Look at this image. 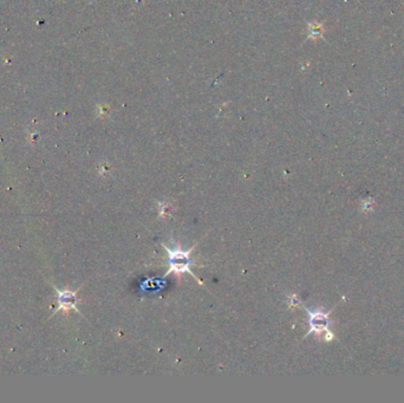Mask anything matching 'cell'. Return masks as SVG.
Listing matches in <instances>:
<instances>
[{
    "label": "cell",
    "mask_w": 404,
    "mask_h": 403,
    "mask_svg": "<svg viewBox=\"0 0 404 403\" xmlns=\"http://www.w3.org/2000/svg\"><path fill=\"white\" fill-rule=\"evenodd\" d=\"M196 245H197V243L193 247H190L188 251H185L180 244L178 245V247L174 249H170L169 247H167L164 244H162L163 248L166 249L168 253V264H169V269H168V271L164 273L163 277H167V276H169L170 273H174V275H176L180 278L182 275H184V273H189V275L195 279L197 283H199L200 285H203L202 281L200 280L195 275H194V272L191 271V269H190V265L195 264V260L190 258V254H191V252L194 251V248H195Z\"/></svg>",
    "instance_id": "obj_1"
},
{
    "label": "cell",
    "mask_w": 404,
    "mask_h": 403,
    "mask_svg": "<svg viewBox=\"0 0 404 403\" xmlns=\"http://www.w3.org/2000/svg\"><path fill=\"white\" fill-rule=\"evenodd\" d=\"M304 310L306 311L309 314V325H310V331L305 335L309 336L312 332H315L317 335H320L321 332H329L327 330V326L329 324H331V320L329 319V314L330 312H324L321 310L317 311H310L309 309L304 308Z\"/></svg>",
    "instance_id": "obj_2"
},
{
    "label": "cell",
    "mask_w": 404,
    "mask_h": 403,
    "mask_svg": "<svg viewBox=\"0 0 404 403\" xmlns=\"http://www.w3.org/2000/svg\"><path fill=\"white\" fill-rule=\"evenodd\" d=\"M78 290L75 291V292H72V291L70 290H65V291H61V290H57V293H58V301H60V309L58 310H76L78 311L77 309V295Z\"/></svg>",
    "instance_id": "obj_3"
},
{
    "label": "cell",
    "mask_w": 404,
    "mask_h": 403,
    "mask_svg": "<svg viewBox=\"0 0 404 403\" xmlns=\"http://www.w3.org/2000/svg\"><path fill=\"white\" fill-rule=\"evenodd\" d=\"M309 38H312V39H317V38L323 37L324 33V29L323 26L318 23H312V24L309 25Z\"/></svg>",
    "instance_id": "obj_4"
},
{
    "label": "cell",
    "mask_w": 404,
    "mask_h": 403,
    "mask_svg": "<svg viewBox=\"0 0 404 403\" xmlns=\"http://www.w3.org/2000/svg\"><path fill=\"white\" fill-rule=\"evenodd\" d=\"M172 213V207L168 204H160V217H168Z\"/></svg>",
    "instance_id": "obj_5"
},
{
    "label": "cell",
    "mask_w": 404,
    "mask_h": 403,
    "mask_svg": "<svg viewBox=\"0 0 404 403\" xmlns=\"http://www.w3.org/2000/svg\"><path fill=\"white\" fill-rule=\"evenodd\" d=\"M298 304H299V299H298L297 295H292L291 297H288V305H290V308H296Z\"/></svg>",
    "instance_id": "obj_6"
}]
</instances>
